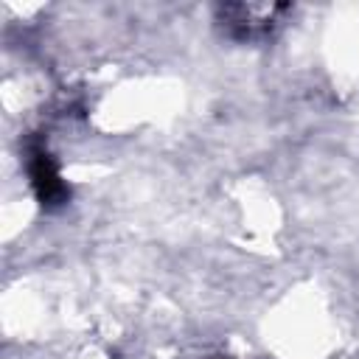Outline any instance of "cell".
I'll return each mask as SVG.
<instances>
[{"label": "cell", "mask_w": 359, "mask_h": 359, "mask_svg": "<svg viewBox=\"0 0 359 359\" xmlns=\"http://www.w3.org/2000/svg\"><path fill=\"white\" fill-rule=\"evenodd\" d=\"M28 168H31V182H34V188H36V194H39L42 202L50 205V202L65 199V185H62L59 171H56V165H53V160H50L48 151L36 149L31 154V165Z\"/></svg>", "instance_id": "cell-2"}, {"label": "cell", "mask_w": 359, "mask_h": 359, "mask_svg": "<svg viewBox=\"0 0 359 359\" xmlns=\"http://www.w3.org/2000/svg\"><path fill=\"white\" fill-rule=\"evenodd\" d=\"M286 6H222V22H227V28H233L236 36L241 39H252V36H264L269 34L272 22H278V14H283Z\"/></svg>", "instance_id": "cell-1"}]
</instances>
